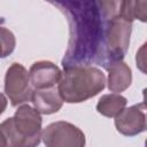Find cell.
Listing matches in <instances>:
<instances>
[{
    "instance_id": "cell-12",
    "label": "cell",
    "mask_w": 147,
    "mask_h": 147,
    "mask_svg": "<svg viewBox=\"0 0 147 147\" xmlns=\"http://www.w3.org/2000/svg\"><path fill=\"white\" fill-rule=\"evenodd\" d=\"M146 7H147L146 1H121L119 14L130 22H133L134 20H140L141 22H146L147 21Z\"/></svg>"
},
{
    "instance_id": "cell-10",
    "label": "cell",
    "mask_w": 147,
    "mask_h": 147,
    "mask_svg": "<svg viewBox=\"0 0 147 147\" xmlns=\"http://www.w3.org/2000/svg\"><path fill=\"white\" fill-rule=\"evenodd\" d=\"M106 69L108 71V79L106 83L110 92L121 94V92L129 88L132 83V71L124 61L114 62Z\"/></svg>"
},
{
    "instance_id": "cell-14",
    "label": "cell",
    "mask_w": 147,
    "mask_h": 147,
    "mask_svg": "<svg viewBox=\"0 0 147 147\" xmlns=\"http://www.w3.org/2000/svg\"><path fill=\"white\" fill-rule=\"evenodd\" d=\"M7 105H8V100H7L6 95L0 92V115L6 110Z\"/></svg>"
},
{
    "instance_id": "cell-13",
    "label": "cell",
    "mask_w": 147,
    "mask_h": 147,
    "mask_svg": "<svg viewBox=\"0 0 147 147\" xmlns=\"http://www.w3.org/2000/svg\"><path fill=\"white\" fill-rule=\"evenodd\" d=\"M16 46L15 34L7 28L0 26V59H5L10 55Z\"/></svg>"
},
{
    "instance_id": "cell-15",
    "label": "cell",
    "mask_w": 147,
    "mask_h": 147,
    "mask_svg": "<svg viewBox=\"0 0 147 147\" xmlns=\"http://www.w3.org/2000/svg\"><path fill=\"white\" fill-rule=\"evenodd\" d=\"M0 147H6V141H5V138L0 131Z\"/></svg>"
},
{
    "instance_id": "cell-2",
    "label": "cell",
    "mask_w": 147,
    "mask_h": 147,
    "mask_svg": "<svg viewBox=\"0 0 147 147\" xmlns=\"http://www.w3.org/2000/svg\"><path fill=\"white\" fill-rule=\"evenodd\" d=\"M106 76L96 67L74 65L63 68L57 92L63 102L80 103L103 91Z\"/></svg>"
},
{
    "instance_id": "cell-16",
    "label": "cell",
    "mask_w": 147,
    "mask_h": 147,
    "mask_svg": "<svg viewBox=\"0 0 147 147\" xmlns=\"http://www.w3.org/2000/svg\"><path fill=\"white\" fill-rule=\"evenodd\" d=\"M3 23H5V20H3L2 17H0V26H1V25H2Z\"/></svg>"
},
{
    "instance_id": "cell-9",
    "label": "cell",
    "mask_w": 147,
    "mask_h": 147,
    "mask_svg": "<svg viewBox=\"0 0 147 147\" xmlns=\"http://www.w3.org/2000/svg\"><path fill=\"white\" fill-rule=\"evenodd\" d=\"M33 108L40 115H51L57 113L63 105V101L57 92V88L34 90L31 96Z\"/></svg>"
},
{
    "instance_id": "cell-6",
    "label": "cell",
    "mask_w": 147,
    "mask_h": 147,
    "mask_svg": "<svg viewBox=\"0 0 147 147\" xmlns=\"http://www.w3.org/2000/svg\"><path fill=\"white\" fill-rule=\"evenodd\" d=\"M33 87L30 83L29 71L21 63L14 62L7 69L5 75V93L10 105L17 107L22 103L31 101Z\"/></svg>"
},
{
    "instance_id": "cell-11",
    "label": "cell",
    "mask_w": 147,
    "mask_h": 147,
    "mask_svg": "<svg viewBox=\"0 0 147 147\" xmlns=\"http://www.w3.org/2000/svg\"><path fill=\"white\" fill-rule=\"evenodd\" d=\"M127 103V99L117 93H109L103 94L98 103H96V111L105 117L115 118L125 107Z\"/></svg>"
},
{
    "instance_id": "cell-8",
    "label": "cell",
    "mask_w": 147,
    "mask_h": 147,
    "mask_svg": "<svg viewBox=\"0 0 147 147\" xmlns=\"http://www.w3.org/2000/svg\"><path fill=\"white\" fill-rule=\"evenodd\" d=\"M62 71L51 61H37L29 70L30 83L34 90H46L54 87L61 78Z\"/></svg>"
},
{
    "instance_id": "cell-3",
    "label": "cell",
    "mask_w": 147,
    "mask_h": 147,
    "mask_svg": "<svg viewBox=\"0 0 147 147\" xmlns=\"http://www.w3.org/2000/svg\"><path fill=\"white\" fill-rule=\"evenodd\" d=\"M119 2L121 1H113L96 60V64L102 65L105 69L114 62L123 61L130 45L132 22L125 20L119 14Z\"/></svg>"
},
{
    "instance_id": "cell-4",
    "label": "cell",
    "mask_w": 147,
    "mask_h": 147,
    "mask_svg": "<svg viewBox=\"0 0 147 147\" xmlns=\"http://www.w3.org/2000/svg\"><path fill=\"white\" fill-rule=\"evenodd\" d=\"M41 125L42 118L33 107L20 106L13 117L0 124L6 147H37L41 141Z\"/></svg>"
},
{
    "instance_id": "cell-5",
    "label": "cell",
    "mask_w": 147,
    "mask_h": 147,
    "mask_svg": "<svg viewBox=\"0 0 147 147\" xmlns=\"http://www.w3.org/2000/svg\"><path fill=\"white\" fill-rule=\"evenodd\" d=\"M45 147H85L84 132L72 123L57 121L48 124L41 131Z\"/></svg>"
},
{
    "instance_id": "cell-1",
    "label": "cell",
    "mask_w": 147,
    "mask_h": 147,
    "mask_svg": "<svg viewBox=\"0 0 147 147\" xmlns=\"http://www.w3.org/2000/svg\"><path fill=\"white\" fill-rule=\"evenodd\" d=\"M52 3L65 13L69 22L70 37L62 59L63 68L96 63L113 1H61Z\"/></svg>"
},
{
    "instance_id": "cell-7",
    "label": "cell",
    "mask_w": 147,
    "mask_h": 147,
    "mask_svg": "<svg viewBox=\"0 0 147 147\" xmlns=\"http://www.w3.org/2000/svg\"><path fill=\"white\" fill-rule=\"evenodd\" d=\"M146 106L144 102L124 108L115 117L116 130L125 137H134L146 130Z\"/></svg>"
}]
</instances>
